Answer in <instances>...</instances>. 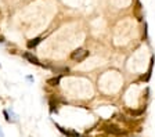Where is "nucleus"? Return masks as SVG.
Returning <instances> with one entry per match:
<instances>
[{
  "label": "nucleus",
  "mask_w": 155,
  "mask_h": 137,
  "mask_svg": "<svg viewBox=\"0 0 155 137\" xmlns=\"http://www.w3.org/2000/svg\"><path fill=\"white\" fill-rule=\"evenodd\" d=\"M4 40H6V39H4V36H1V35H0V43H3Z\"/></svg>",
  "instance_id": "nucleus-10"
},
{
  "label": "nucleus",
  "mask_w": 155,
  "mask_h": 137,
  "mask_svg": "<svg viewBox=\"0 0 155 137\" xmlns=\"http://www.w3.org/2000/svg\"><path fill=\"white\" fill-rule=\"evenodd\" d=\"M3 18V13H1V10H0V20Z\"/></svg>",
  "instance_id": "nucleus-11"
},
{
  "label": "nucleus",
  "mask_w": 155,
  "mask_h": 137,
  "mask_svg": "<svg viewBox=\"0 0 155 137\" xmlns=\"http://www.w3.org/2000/svg\"><path fill=\"white\" fill-rule=\"evenodd\" d=\"M3 114H4V116H6V121H7V122H10V118H8V114H7V111H4Z\"/></svg>",
  "instance_id": "nucleus-9"
},
{
  "label": "nucleus",
  "mask_w": 155,
  "mask_h": 137,
  "mask_svg": "<svg viewBox=\"0 0 155 137\" xmlns=\"http://www.w3.org/2000/svg\"><path fill=\"white\" fill-rule=\"evenodd\" d=\"M152 65H154V57L151 58V63H150V67H148V74L145 76V80H148L151 78V72H152Z\"/></svg>",
  "instance_id": "nucleus-7"
},
{
  "label": "nucleus",
  "mask_w": 155,
  "mask_h": 137,
  "mask_svg": "<svg viewBox=\"0 0 155 137\" xmlns=\"http://www.w3.org/2000/svg\"><path fill=\"white\" fill-rule=\"evenodd\" d=\"M87 57H89V51H87V50H83V48H78L75 51H72V54H71V58L78 61V63L83 61V60Z\"/></svg>",
  "instance_id": "nucleus-2"
},
{
  "label": "nucleus",
  "mask_w": 155,
  "mask_h": 137,
  "mask_svg": "<svg viewBox=\"0 0 155 137\" xmlns=\"http://www.w3.org/2000/svg\"><path fill=\"white\" fill-rule=\"evenodd\" d=\"M102 130L109 133V134H115V136H122V134H125V133H123L116 125H114V123H105V125L102 126Z\"/></svg>",
  "instance_id": "nucleus-1"
},
{
  "label": "nucleus",
  "mask_w": 155,
  "mask_h": 137,
  "mask_svg": "<svg viewBox=\"0 0 155 137\" xmlns=\"http://www.w3.org/2000/svg\"><path fill=\"white\" fill-rule=\"evenodd\" d=\"M60 79H61V76H54V78H50V79L47 80V84H50V86H57V84H60Z\"/></svg>",
  "instance_id": "nucleus-5"
},
{
  "label": "nucleus",
  "mask_w": 155,
  "mask_h": 137,
  "mask_svg": "<svg viewBox=\"0 0 155 137\" xmlns=\"http://www.w3.org/2000/svg\"><path fill=\"white\" fill-rule=\"evenodd\" d=\"M22 57H24V58H27V60L29 61V63L35 64V65H39V67H44V65H43V64L40 63V61H39L38 58L35 57V56H33L32 53H29V51H27V53H24V54H22Z\"/></svg>",
  "instance_id": "nucleus-3"
},
{
  "label": "nucleus",
  "mask_w": 155,
  "mask_h": 137,
  "mask_svg": "<svg viewBox=\"0 0 155 137\" xmlns=\"http://www.w3.org/2000/svg\"><path fill=\"white\" fill-rule=\"evenodd\" d=\"M57 111V103H54V97H50V112Z\"/></svg>",
  "instance_id": "nucleus-6"
},
{
  "label": "nucleus",
  "mask_w": 155,
  "mask_h": 137,
  "mask_svg": "<svg viewBox=\"0 0 155 137\" xmlns=\"http://www.w3.org/2000/svg\"><path fill=\"white\" fill-rule=\"evenodd\" d=\"M129 112L132 114L133 116H140L143 112H144V110H139V111H133V110H129Z\"/></svg>",
  "instance_id": "nucleus-8"
},
{
  "label": "nucleus",
  "mask_w": 155,
  "mask_h": 137,
  "mask_svg": "<svg viewBox=\"0 0 155 137\" xmlns=\"http://www.w3.org/2000/svg\"><path fill=\"white\" fill-rule=\"evenodd\" d=\"M42 39H43V37H35V39H31V40H29V42L27 43L28 48H33V47H36L39 43L42 42Z\"/></svg>",
  "instance_id": "nucleus-4"
}]
</instances>
